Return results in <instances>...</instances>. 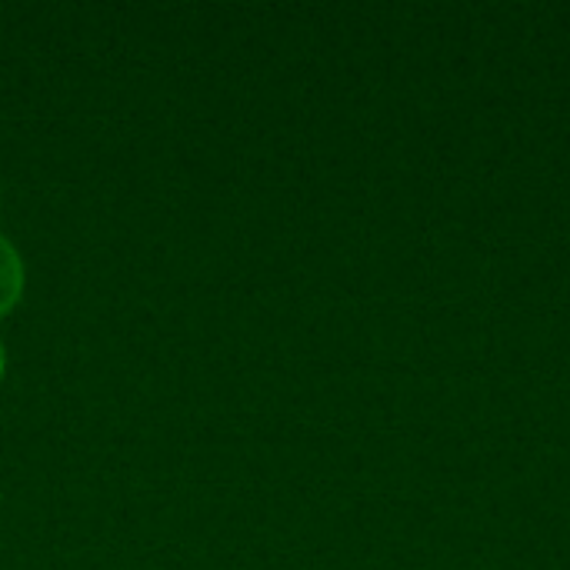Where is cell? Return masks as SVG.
Instances as JSON below:
<instances>
[{
  "label": "cell",
  "instance_id": "1",
  "mask_svg": "<svg viewBox=\"0 0 570 570\" xmlns=\"http://www.w3.org/2000/svg\"><path fill=\"white\" fill-rule=\"evenodd\" d=\"M23 287V267L17 250L0 237V314H7L13 307V301L20 297Z\"/></svg>",
  "mask_w": 570,
  "mask_h": 570
},
{
  "label": "cell",
  "instance_id": "2",
  "mask_svg": "<svg viewBox=\"0 0 570 570\" xmlns=\"http://www.w3.org/2000/svg\"><path fill=\"white\" fill-rule=\"evenodd\" d=\"M0 371H3V347H0Z\"/></svg>",
  "mask_w": 570,
  "mask_h": 570
}]
</instances>
